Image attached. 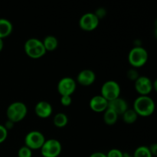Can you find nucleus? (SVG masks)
I'll return each mask as SVG.
<instances>
[{"label":"nucleus","instance_id":"1","mask_svg":"<svg viewBox=\"0 0 157 157\" xmlns=\"http://www.w3.org/2000/svg\"><path fill=\"white\" fill-rule=\"evenodd\" d=\"M133 110L139 117H147L154 113L156 104L150 96H139L133 102Z\"/></svg>","mask_w":157,"mask_h":157},{"label":"nucleus","instance_id":"2","mask_svg":"<svg viewBox=\"0 0 157 157\" xmlns=\"http://www.w3.org/2000/svg\"><path fill=\"white\" fill-rule=\"evenodd\" d=\"M24 50L26 55L32 59H39L46 54L42 41L36 38H29L25 42Z\"/></svg>","mask_w":157,"mask_h":157},{"label":"nucleus","instance_id":"3","mask_svg":"<svg viewBox=\"0 0 157 157\" xmlns=\"http://www.w3.org/2000/svg\"><path fill=\"white\" fill-rule=\"evenodd\" d=\"M28 107L25 103L21 101H15L12 103L6 110V116L9 121L13 123L20 122L27 116Z\"/></svg>","mask_w":157,"mask_h":157},{"label":"nucleus","instance_id":"4","mask_svg":"<svg viewBox=\"0 0 157 157\" xmlns=\"http://www.w3.org/2000/svg\"><path fill=\"white\" fill-rule=\"evenodd\" d=\"M148 52L141 46H135L128 54V61L133 68H139L147 64L148 61Z\"/></svg>","mask_w":157,"mask_h":157},{"label":"nucleus","instance_id":"5","mask_svg":"<svg viewBox=\"0 0 157 157\" xmlns=\"http://www.w3.org/2000/svg\"><path fill=\"white\" fill-rule=\"evenodd\" d=\"M121 88L117 81L109 80L103 84L101 89V95L108 102L121 97Z\"/></svg>","mask_w":157,"mask_h":157},{"label":"nucleus","instance_id":"6","mask_svg":"<svg viewBox=\"0 0 157 157\" xmlns=\"http://www.w3.org/2000/svg\"><path fill=\"white\" fill-rule=\"evenodd\" d=\"M134 87L140 96H149L153 90H156V81L154 83L147 76H140L134 81Z\"/></svg>","mask_w":157,"mask_h":157},{"label":"nucleus","instance_id":"7","mask_svg":"<svg viewBox=\"0 0 157 157\" xmlns=\"http://www.w3.org/2000/svg\"><path fill=\"white\" fill-rule=\"evenodd\" d=\"M40 150L43 157H58L62 151V146L58 140L48 139L44 141Z\"/></svg>","mask_w":157,"mask_h":157},{"label":"nucleus","instance_id":"8","mask_svg":"<svg viewBox=\"0 0 157 157\" xmlns=\"http://www.w3.org/2000/svg\"><path fill=\"white\" fill-rule=\"evenodd\" d=\"M45 140V137L41 132L32 130L25 135V146L32 150H38L41 148Z\"/></svg>","mask_w":157,"mask_h":157},{"label":"nucleus","instance_id":"9","mask_svg":"<svg viewBox=\"0 0 157 157\" xmlns=\"http://www.w3.org/2000/svg\"><path fill=\"white\" fill-rule=\"evenodd\" d=\"M77 88V82L71 77L62 78L58 83L57 89L61 96H72Z\"/></svg>","mask_w":157,"mask_h":157},{"label":"nucleus","instance_id":"10","mask_svg":"<svg viewBox=\"0 0 157 157\" xmlns=\"http://www.w3.org/2000/svg\"><path fill=\"white\" fill-rule=\"evenodd\" d=\"M100 20L94 12L84 13L79 19V26L83 31L92 32L98 27Z\"/></svg>","mask_w":157,"mask_h":157},{"label":"nucleus","instance_id":"11","mask_svg":"<svg viewBox=\"0 0 157 157\" xmlns=\"http://www.w3.org/2000/svg\"><path fill=\"white\" fill-rule=\"evenodd\" d=\"M75 81L80 85L88 87L96 81V74L90 69H84L78 73Z\"/></svg>","mask_w":157,"mask_h":157},{"label":"nucleus","instance_id":"12","mask_svg":"<svg viewBox=\"0 0 157 157\" xmlns=\"http://www.w3.org/2000/svg\"><path fill=\"white\" fill-rule=\"evenodd\" d=\"M53 107L49 102L41 101L37 103L35 106V113L38 117L41 119H46L52 116Z\"/></svg>","mask_w":157,"mask_h":157},{"label":"nucleus","instance_id":"13","mask_svg":"<svg viewBox=\"0 0 157 157\" xmlns=\"http://www.w3.org/2000/svg\"><path fill=\"white\" fill-rule=\"evenodd\" d=\"M89 106L92 111L95 113H104L108 108V101L101 94L95 95L90 100Z\"/></svg>","mask_w":157,"mask_h":157},{"label":"nucleus","instance_id":"14","mask_svg":"<svg viewBox=\"0 0 157 157\" xmlns=\"http://www.w3.org/2000/svg\"><path fill=\"white\" fill-rule=\"evenodd\" d=\"M108 108L111 109L118 115H122L129 108L128 103L124 98L119 97L117 99L108 102Z\"/></svg>","mask_w":157,"mask_h":157},{"label":"nucleus","instance_id":"15","mask_svg":"<svg viewBox=\"0 0 157 157\" xmlns=\"http://www.w3.org/2000/svg\"><path fill=\"white\" fill-rule=\"evenodd\" d=\"M13 31L12 23L7 18H0V38L4 39L12 34Z\"/></svg>","mask_w":157,"mask_h":157},{"label":"nucleus","instance_id":"16","mask_svg":"<svg viewBox=\"0 0 157 157\" xmlns=\"http://www.w3.org/2000/svg\"><path fill=\"white\" fill-rule=\"evenodd\" d=\"M42 43L46 52H54L58 48L59 44L58 38L54 35H47L42 41Z\"/></svg>","mask_w":157,"mask_h":157},{"label":"nucleus","instance_id":"17","mask_svg":"<svg viewBox=\"0 0 157 157\" xmlns=\"http://www.w3.org/2000/svg\"><path fill=\"white\" fill-rule=\"evenodd\" d=\"M118 117L119 115L117 113H115L113 110L111 109L107 108L105 111L104 112V121L107 125L108 126H113L117 122Z\"/></svg>","mask_w":157,"mask_h":157},{"label":"nucleus","instance_id":"18","mask_svg":"<svg viewBox=\"0 0 157 157\" xmlns=\"http://www.w3.org/2000/svg\"><path fill=\"white\" fill-rule=\"evenodd\" d=\"M53 124L58 128H63L68 124V117L64 113H58L54 116Z\"/></svg>","mask_w":157,"mask_h":157},{"label":"nucleus","instance_id":"19","mask_svg":"<svg viewBox=\"0 0 157 157\" xmlns=\"http://www.w3.org/2000/svg\"><path fill=\"white\" fill-rule=\"evenodd\" d=\"M137 113L135 112L133 109L128 108L124 113L122 114L123 121L127 124H133L137 121L138 119Z\"/></svg>","mask_w":157,"mask_h":157},{"label":"nucleus","instance_id":"20","mask_svg":"<svg viewBox=\"0 0 157 157\" xmlns=\"http://www.w3.org/2000/svg\"><path fill=\"white\" fill-rule=\"evenodd\" d=\"M133 157H153L147 146H140L135 150Z\"/></svg>","mask_w":157,"mask_h":157},{"label":"nucleus","instance_id":"21","mask_svg":"<svg viewBox=\"0 0 157 157\" xmlns=\"http://www.w3.org/2000/svg\"><path fill=\"white\" fill-rule=\"evenodd\" d=\"M18 157H32V150L25 146H22L18 150Z\"/></svg>","mask_w":157,"mask_h":157},{"label":"nucleus","instance_id":"22","mask_svg":"<svg viewBox=\"0 0 157 157\" xmlns=\"http://www.w3.org/2000/svg\"><path fill=\"white\" fill-rule=\"evenodd\" d=\"M127 77L130 81H135L140 77L139 72L137 71L136 68L132 67L127 71Z\"/></svg>","mask_w":157,"mask_h":157},{"label":"nucleus","instance_id":"23","mask_svg":"<svg viewBox=\"0 0 157 157\" xmlns=\"http://www.w3.org/2000/svg\"><path fill=\"white\" fill-rule=\"evenodd\" d=\"M106 155L107 157H124V153L121 150L116 148L110 150Z\"/></svg>","mask_w":157,"mask_h":157},{"label":"nucleus","instance_id":"24","mask_svg":"<svg viewBox=\"0 0 157 157\" xmlns=\"http://www.w3.org/2000/svg\"><path fill=\"white\" fill-rule=\"evenodd\" d=\"M60 102L63 107H69L72 104L71 96H61Z\"/></svg>","mask_w":157,"mask_h":157},{"label":"nucleus","instance_id":"25","mask_svg":"<svg viewBox=\"0 0 157 157\" xmlns=\"http://www.w3.org/2000/svg\"><path fill=\"white\" fill-rule=\"evenodd\" d=\"M8 136V130L5 128V127L0 124V144L4 143Z\"/></svg>","mask_w":157,"mask_h":157},{"label":"nucleus","instance_id":"26","mask_svg":"<svg viewBox=\"0 0 157 157\" xmlns=\"http://www.w3.org/2000/svg\"><path fill=\"white\" fill-rule=\"evenodd\" d=\"M94 13V15L98 17V19L101 20L106 16V15H107V11H106V9H104V8L101 7L98 8Z\"/></svg>","mask_w":157,"mask_h":157},{"label":"nucleus","instance_id":"27","mask_svg":"<svg viewBox=\"0 0 157 157\" xmlns=\"http://www.w3.org/2000/svg\"><path fill=\"white\" fill-rule=\"evenodd\" d=\"M15 123H13L12 121L7 120V121L6 122V124H5L3 126H4L5 128H6V130L9 131V130H12V129L14 128V127H15Z\"/></svg>","mask_w":157,"mask_h":157},{"label":"nucleus","instance_id":"28","mask_svg":"<svg viewBox=\"0 0 157 157\" xmlns=\"http://www.w3.org/2000/svg\"><path fill=\"white\" fill-rule=\"evenodd\" d=\"M150 149V151L151 153V154L153 155V156H156L157 155V144H153L148 147Z\"/></svg>","mask_w":157,"mask_h":157},{"label":"nucleus","instance_id":"29","mask_svg":"<svg viewBox=\"0 0 157 157\" xmlns=\"http://www.w3.org/2000/svg\"><path fill=\"white\" fill-rule=\"evenodd\" d=\"M89 157H107V155L102 152H94V153H91Z\"/></svg>","mask_w":157,"mask_h":157},{"label":"nucleus","instance_id":"30","mask_svg":"<svg viewBox=\"0 0 157 157\" xmlns=\"http://www.w3.org/2000/svg\"><path fill=\"white\" fill-rule=\"evenodd\" d=\"M3 48H4V42H3V39L0 38V52L2 51Z\"/></svg>","mask_w":157,"mask_h":157},{"label":"nucleus","instance_id":"31","mask_svg":"<svg viewBox=\"0 0 157 157\" xmlns=\"http://www.w3.org/2000/svg\"><path fill=\"white\" fill-rule=\"evenodd\" d=\"M124 157H133V156L130 155V154H129V153H124Z\"/></svg>","mask_w":157,"mask_h":157}]
</instances>
